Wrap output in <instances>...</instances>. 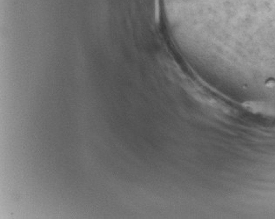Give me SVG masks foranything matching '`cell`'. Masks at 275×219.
<instances>
[{
  "instance_id": "1",
  "label": "cell",
  "mask_w": 275,
  "mask_h": 219,
  "mask_svg": "<svg viewBox=\"0 0 275 219\" xmlns=\"http://www.w3.org/2000/svg\"><path fill=\"white\" fill-rule=\"evenodd\" d=\"M265 85L267 87H273L275 85V79L274 78H269L265 81Z\"/></svg>"
}]
</instances>
